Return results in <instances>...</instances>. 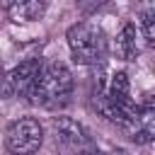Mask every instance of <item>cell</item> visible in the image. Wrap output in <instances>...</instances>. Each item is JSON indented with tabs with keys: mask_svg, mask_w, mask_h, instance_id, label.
Segmentation results:
<instances>
[{
	"mask_svg": "<svg viewBox=\"0 0 155 155\" xmlns=\"http://www.w3.org/2000/svg\"><path fill=\"white\" fill-rule=\"evenodd\" d=\"M12 7H15V15H17V17L22 15V19H39V17L44 15L46 2H44V0H24V2L12 5Z\"/></svg>",
	"mask_w": 155,
	"mask_h": 155,
	"instance_id": "cell-9",
	"label": "cell"
},
{
	"mask_svg": "<svg viewBox=\"0 0 155 155\" xmlns=\"http://www.w3.org/2000/svg\"><path fill=\"white\" fill-rule=\"evenodd\" d=\"M51 128H53V145L61 155H94L97 153V145L82 124L68 116H58L51 121Z\"/></svg>",
	"mask_w": 155,
	"mask_h": 155,
	"instance_id": "cell-3",
	"label": "cell"
},
{
	"mask_svg": "<svg viewBox=\"0 0 155 155\" xmlns=\"http://www.w3.org/2000/svg\"><path fill=\"white\" fill-rule=\"evenodd\" d=\"M70 94H73V73L63 63L44 65L36 87L31 92V102L44 109H61L70 102Z\"/></svg>",
	"mask_w": 155,
	"mask_h": 155,
	"instance_id": "cell-1",
	"label": "cell"
},
{
	"mask_svg": "<svg viewBox=\"0 0 155 155\" xmlns=\"http://www.w3.org/2000/svg\"><path fill=\"white\" fill-rule=\"evenodd\" d=\"M140 31H143V39L155 46V19H143L140 22Z\"/></svg>",
	"mask_w": 155,
	"mask_h": 155,
	"instance_id": "cell-11",
	"label": "cell"
},
{
	"mask_svg": "<svg viewBox=\"0 0 155 155\" xmlns=\"http://www.w3.org/2000/svg\"><path fill=\"white\" fill-rule=\"evenodd\" d=\"M10 5H19V2H24V0H7Z\"/></svg>",
	"mask_w": 155,
	"mask_h": 155,
	"instance_id": "cell-14",
	"label": "cell"
},
{
	"mask_svg": "<svg viewBox=\"0 0 155 155\" xmlns=\"http://www.w3.org/2000/svg\"><path fill=\"white\" fill-rule=\"evenodd\" d=\"M107 5V0H78V7L82 10V12H94V10H99V7H104Z\"/></svg>",
	"mask_w": 155,
	"mask_h": 155,
	"instance_id": "cell-12",
	"label": "cell"
},
{
	"mask_svg": "<svg viewBox=\"0 0 155 155\" xmlns=\"http://www.w3.org/2000/svg\"><path fill=\"white\" fill-rule=\"evenodd\" d=\"M124 131L136 143H150V140H155V107L145 104L143 109H138V114L131 119V124Z\"/></svg>",
	"mask_w": 155,
	"mask_h": 155,
	"instance_id": "cell-6",
	"label": "cell"
},
{
	"mask_svg": "<svg viewBox=\"0 0 155 155\" xmlns=\"http://www.w3.org/2000/svg\"><path fill=\"white\" fill-rule=\"evenodd\" d=\"M94 155H126L124 150H97Z\"/></svg>",
	"mask_w": 155,
	"mask_h": 155,
	"instance_id": "cell-13",
	"label": "cell"
},
{
	"mask_svg": "<svg viewBox=\"0 0 155 155\" xmlns=\"http://www.w3.org/2000/svg\"><path fill=\"white\" fill-rule=\"evenodd\" d=\"M68 46L78 63L97 65L107 56V36L92 22H78L68 29Z\"/></svg>",
	"mask_w": 155,
	"mask_h": 155,
	"instance_id": "cell-2",
	"label": "cell"
},
{
	"mask_svg": "<svg viewBox=\"0 0 155 155\" xmlns=\"http://www.w3.org/2000/svg\"><path fill=\"white\" fill-rule=\"evenodd\" d=\"M138 19H155V0H138Z\"/></svg>",
	"mask_w": 155,
	"mask_h": 155,
	"instance_id": "cell-10",
	"label": "cell"
},
{
	"mask_svg": "<svg viewBox=\"0 0 155 155\" xmlns=\"http://www.w3.org/2000/svg\"><path fill=\"white\" fill-rule=\"evenodd\" d=\"M114 51H116V56H119V58H124V61L136 58V53H138V31H136V27H133V24H126V27L116 34Z\"/></svg>",
	"mask_w": 155,
	"mask_h": 155,
	"instance_id": "cell-7",
	"label": "cell"
},
{
	"mask_svg": "<svg viewBox=\"0 0 155 155\" xmlns=\"http://www.w3.org/2000/svg\"><path fill=\"white\" fill-rule=\"evenodd\" d=\"M97 94H104L109 99H116V102H131V85H128V75L126 73H114L107 82V87Z\"/></svg>",
	"mask_w": 155,
	"mask_h": 155,
	"instance_id": "cell-8",
	"label": "cell"
},
{
	"mask_svg": "<svg viewBox=\"0 0 155 155\" xmlns=\"http://www.w3.org/2000/svg\"><path fill=\"white\" fill-rule=\"evenodd\" d=\"M44 143V128L36 119L22 116L5 131V145L12 155H34Z\"/></svg>",
	"mask_w": 155,
	"mask_h": 155,
	"instance_id": "cell-4",
	"label": "cell"
},
{
	"mask_svg": "<svg viewBox=\"0 0 155 155\" xmlns=\"http://www.w3.org/2000/svg\"><path fill=\"white\" fill-rule=\"evenodd\" d=\"M41 70H44V65L39 63V58L22 61L5 75V94L7 97H31Z\"/></svg>",
	"mask_w": 155,
	"mask_h": 155,
	"instance_id": "cell-5",
	"label": "cell"
}]
</instances>
